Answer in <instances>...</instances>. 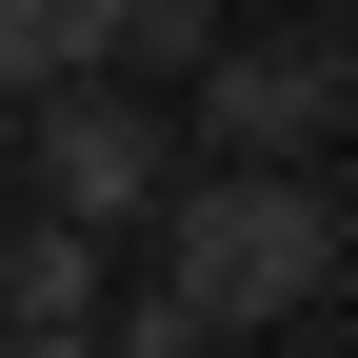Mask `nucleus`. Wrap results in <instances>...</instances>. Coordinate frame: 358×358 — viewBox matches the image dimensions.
Here are the masks:
<instances>
[{
    "label": "nucleus",
    "mask_w": 358,
    "mask_h": 358,
    "mask_svg": "<svg viewBox=\"0 0 358 358\" xmlns=\"http://www.w3.org/2000/svg\"><path fill=\"white\" fill-rule=\"evenodd\" d=\"M338 358H358V338H338Z\"/></svg>",
    "instance_id": "11"
},
{
    "label": "nucleus",
    "mask_w": 358,
    "mask_h": 358,
    "mask_svg": "<svg viewBox=\"0 0 358 358\" xmlns=\"http://www.w3.org/2000/svg\"><path fill=\"white\" fill-rule=\"evenodd\" d=\"M100 60V0H0V100H20V80H80Z\"/></svg>",
    "instance_id": "6"
},
{
    "label": "nucleus",
    "mask_w": 358,
    "mask_h": 358,
    "mask_svg": "<svg viewBox=\"0 0 358 358\" xmlns=\"http://www.w3.org/2000/svg\"><path fill=\"white\" fill-rule=\"evenodd\" d=\"M0 358H100V319H0Z\"/></svg>",
    "instance_id": "8"
},
{
    "label": "nucleus",
    "mask_w": 358,
    "mask_h": 358,
    "mask_svg": "<svg viewBox=\"0 0 358 358\" xmlns=\"http://www.w3.org/2000/svg\"><path fill=\"white\" fill-rule=\"evenodd\" d=\"M338 100H358V60H338Z\"/></svg>",
    "instance_id": "10"
},
{
    "label": "nucleus",
    "mask_w": 358,
    "mask_h": 358,
    "mask_svg": "<svg viewBox=\"0 0 358 358\" xmlns=\"http://www.w3.org/2000/svg\"><path fill=\"white\" fill-rule=\"evenodd\" d=\"M159 279L199 299V338H259V319H299V299H338V199L299 159L159 179Z\"/></svg>",
    "instance_id": "1"
},
{
    "label": "nucleus",
    "mask_w": 358,
    "mask_h": 358,
    "mask_svg": "<svg viewBox=\"0 0 358 358\" xmlns=\"http://www.w3.org/2000/svg\"><path fill=\"white\" fill-rule=\"evenodd\" d=\"M100 358H219V338H199V299H179V279H140V299L100 319Z\"/></svg>",
    "instance_id": "7"
},
{
    "label": "nucleus",
    "mask_w": 358,
    "mask_h": 358,
    "mask_svg": "<svg viewBox=\"0 0 358 358\" xmlns=\"http://www.w3.org/2000/svg\"><path fill=\"white\" fill-rule=\"evenodd\" d=\"M100 60H140V80H199V60H219V0H100Z\"/></svg>",
    "instance_id": "5"
},
{
    "label": "nucleus",
    "mask_w": 358,
    "mask_h": 358,
    "mask_svg": "<svg viewBox=\"0 0 358 358\" xmlns=\"http://www.w3.org/2000/svg\"><path fill=\"white\" fill-rule=\"evenodd\" d=\"M319 120H338V60H319V40H219V60H199V140L219 159H299Z\"/></svg>",
    "instance_id": "3"
},
{
    "label": "nucleus",
    "mask_w": 358,
    "mask_h": 358,
    "mask_svg": "<svg viewBox=\"0 0 358 358\" xmlns=\"http://www.w3.org/2000/svg\"><path fill=\"white\" fill-rule=\"evenodd\" d=\"M0 319H100V219H60V199H40L20 239H0Z\"/></svg>",
    "instance_id": "4"
},
{
    "label": "nucleus",
    "mask_w": 358,
    "mask_h": 358,
    "mask_svg": "<svg viewBox=\"0 0 358 358\" xmlns=\"http://www.w3.org/2000/svg\"><path fill=\"white\" fill-rule=\"evenodd\" d=\"M0 159H20V100H0Z\"/></svg>",
    "instance_id": "9"
},
{
    "label": "nucleus",
    "mask_w": 358,
    "mask_h": 358,
    "mask_svg": "<svg viewBox=\"0 0 358 358\" xmlns=\"http://www.w3.org/2000/svg\"><path fill=\"white\" fill-rule=\"evenodd\" d=\"M20 159H40L60 219H140L159 179H179V120H140V80H60V100L20 120Z\"/></svg>",
    "instance_id": "2"
}]
</instances>
